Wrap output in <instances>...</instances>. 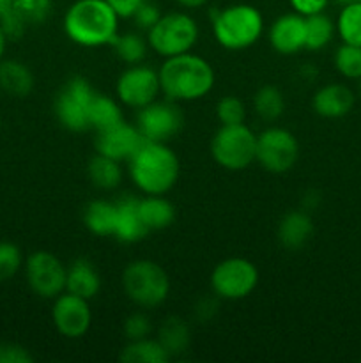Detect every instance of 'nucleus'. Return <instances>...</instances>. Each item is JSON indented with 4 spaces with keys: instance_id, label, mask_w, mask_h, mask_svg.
I'll return each mask as SVG.
<instances>
[{
    "instance_id": "4",
    "label": "nucleus",
    "mask_w": 361,
    "mask_h": 363,
    "mask_svg": "<svg viewBox=\"0 0 361 363\" xmlns=\"http://www.w3.org/2000/svg\"><path fill=\"white\" fill-rule=\"evenodd\" d=\"M264 30V20L257 7L234 4L212 13V34L227 50H244L255 45Z\"/></svg>"
},
{
    "instance_id": "6",
    "label": "nucleus",
    "mask_w": 361,
    "mask_h": 363,
    "mask_svg": "<svg viewBox=\"0 0 361 363\" xmlns=\"http://www.w3.org/2000/svg\"><path fill=\"white\" fill-rule=\"evenodd\" d=\"M198 41V25L190 14L168 13L161 14L154 27L147 30V43L158 55L176 57L193 50Z\"/></svg>"
},
{
    "instance_id": "34",
    "label": "nucleus",
    "mask_w": 361,
    "mask_h": 363,
    "mask_svg": "<svg viewBox=\"0 0 361 363\" xmlns=\"http://www.w3.org/2000/svg\"><path fill=\"white\" fill-rule=\"evenodd\" d=\"M23 255L20 247L9 241H0V282H7L20 272Z\"/></svg>"
},
{
    "instance_id": "43",
    "label": "nucleus",
    "mask_w": 361,
    "mask_h": 363,
    "mask_svg": "<svg viewBox=\"0 0 361 363\" xmlns=\"http://www.w3.org/2000/svg\"><path fill=\"white\" fill-rule=\"evenodd\" d=\"M6 46H7V35L6 32H4L2 25H0V62H2L4 53H6Z\"/></svg>"
},
{
    "instance_id": "31",
    "label": "nucleus",
    "mask_w": 361,
    "mask_h": 363,
    "mask_svg": "<svg viewBox=\"0 0 361 363\" xmlns=\"http://www.w3.org/2000/svg\"><path fill=\"white\" fill-rule=\"evenodd\" d=\"M147 45L149 43H145V39L137 32L119 34L112 43L113 52L119 57V60H122L124 64H130V66L142 64V60L147 55Z\"/></svg>"
},
{
    "instance_id": "47",
    "label": "nucleus",
    "mask_w": 361,
    "mask_h": 363,
    "mask_svg": "<svg viewBox=\"0 0 361 363\" xmlns=\"http://www.w3.org/2000/svg\"><path fill=\"white\" fill-rule=\"evenodd\" d=\"M360 91H361V78H360Z\"/></svg>"
},
{
    "instance_id": "11",
    "label": "nucleus",
    "mask_w": 361,
    "mask_h": 363,
    "mask_svg": "<svg viewBox=\"0 0 361 363\" xmlns=\"http://www.w3.org/2000/svg\"><path fill=\"white\" fill-rule=\"evenodd\" d=\"M25 275L30 289L46 300H55L66 291L67 268L50 252L39 250L28 255L25 262Z\"/></svg>"
},
{
    "instance_id": "7",
    "label": "nucleus",
    "mask_w": 361,
    "mask_h": 363,
    "mask_svg": "<svg viewBox=\"0 0 361 363\" xmlns=\"http://www.w3.org/2000/svg\"><path fill=\"white\" fill-rule=\"evenodd\" d=\"M211 155L227 170L248 169L257 158V135L244 123L219 126L212 137Z\"/></svg>"
},
{
    "instance_id": "41",
    "label": "nucleus",
    "mask_w": 361,
    "mask_h": 363,
    "mask_svg": "<svg viewBox=\"0 0 361 363\" xmlns=\"http://www.w3.org/2000/svg\"><path fill=\"white\" fill-rule=\"evenodd\" d=\"M216 308H218V303H216L212 298H204V300L198 301L197 308H195V314H197V318L202 319V321H209V319L214 315Z\"/></svg>"
},
{
    "instance_id": "36",
    "label": "nucleus",
    "mask_w": 361,
    "mask_h": 363,
    "mask_svg": "<svg viewBox=\"0 0 361 363\" xmlns=\"http://www.w3.org/2000/svg\"><path fill=\"white\" fill-rule=\"evenodd\" d=\"M152 332V325H151V319L147 318L145 314L142 312H134L131 314L130 318L126 319L124 323V335L126 339L130 340H140V339H147Z\"/></svg>"
},
{
    "instance_id": "42",
    "label": "nucleus",
    "mask_w": 361,
    "mask_h": 363,
    "mask_svg": "<svg viewBox=\"0 0 361 363\" xmlns=\"http://www.w3.org/2000/svg\"><path fill=\"white\" fill-rule=\"evenodd\" d=\"M176 2H179L183 7H188V9H197V7L204 6L207 0H176Z\"/></svg>"
},
{
    "instance_id": "14",
    "label": "nucleus",
    "mask_w": 361,
    "mask_h": 363,
    "mask_svg": "<svg viewBox=\"0 0 361 363\" xmlns=\"http://www.w3.org/2000/svg\"><path fill=\"white\" fill-rule=\"evenodd\" d=\"M52 318L60 335L67 339H80L88 332L92 323L88 300L64 291L60 296L55 298Z\"/></svg>"
},
{
    "instance_id": "32",
    "label": "nucleus",
    "mask_w": 361,
    "mask_h": 363,
    "mask_svg": "<svg viewBox=\"0 0 361 363\" xmlns=\"http://www.w3.org/2000/svg\"><path fill=\"white\" fill-rule=\"evenodd\" d=\"M336 71L342 74L343 78L349 80H360L361 78V46L347 45L342 43L338 50L335 52L333 57Z\"/></svg>"
},
{
    "instance_id": "37",
    "label": "nucleus",
    "mask_w": 361,
    "mask_h": 363,
    "mask_svg": "<svg viewBox=\"0 0 361 363\" xmlns=\"http://www.w3.org/2000/svg\"><path fill=\"white\" fill-rule=\"evenodd\" d=\"M131 18L134 20V23H137L138 28H142V30H151V28L156 25V21L161 18V13H159L156 4H151L145 0V2L134 11V14Z\"/></svg>"
},
{
    "instance_id": "26",
    "label": "nucleus",
    "mask_w": 361,
    "mask_h": 363,
    "mask_svg": "<svg viewBox=\"0 0 361 363\" xmlns=\"http://www.w3.org/2000/svg\"><path fill=\"white\" fill-rule=\"evenodd\" d=\"M158 340L165 347L168 357H177L190 347V328L183 319L172 315V318L163 321L158 333Z\"/></svg>"
},
{
    "instance_id": "5",
    "label": "nucleus",
    "mask_w": 361,
    "mask_h": 363,
    "mask_svg": "<svg viewBox=\"0 0 361 363\" xmlns=\"http://www.w3.org/2000/svg\"><path fill=\"white\" fill-rule=\"evenodd\" d=\"M122 287L134 305L142 308H156L168 298L170 279L158 262L138 259L124 269Z\"/></svg>"
},
{
    "instance_id": "16",
    "label": "nucleus",
    "mask_w": 361,
    "mask_h": 363,
    "mask_svg": "<svg viewBox=\"0 0 361 363\" xmlns=\"http://www.w3.org/2000/svg\"><path fill=\"white\" fill-rule=\"evenodd\" d=\"M306 21L297 13H287L276 18L269 28V43L282 55H294L304 50Z\"/></svg>"
},
{
    "instance_id": "23",
    "label": "nucleus",
    "mask_w": 361,
    "mask_h": 363,
    "mask_svg": "<svg viewBox=\"0 0 361 363\" xmlns=\"http://www.w3.org/2000/svg\"><path fill=\"white\" fill-rule=\"evenodd\" d=\"M85 227L96 236H113L117 222V202L98 201L88 202L84 211Z\"/></svg>"
},
{
    "instance_id": "13",
    "label": "nucleus",
    "mask_w": 361,
    "mask_h": 363,
    "mask_svg": "<svg viewBox=\"0 0 361 363\" xmlns=\"http://www.w3.org/2000/svg\"><path fill=\"white\" fill-rule=\"evenodd\" d=\"M183 112L176 101H152L151 105L138 110L137 128L144 140L149 142H166L176 137L183 128Z\"/></svg>"
},
{
    "instance_id": "22",
    "label": "nucleus",
    "mask_w": 361,
    "mask_h": 363,
    "mask_svg": "<svg viewBox=\"0 0 361 363\" xmlns=\"http://www.w3.org/2000/svg\"><path fill=\"white\" fill-rule=\"evenodd\" d=\"M34 89V74L20 60H4L0 62V91L14 98L28 96Z\"/></svg>"
},
{
    "instance_id": "44",
    "label": "nucleus",
    "mask_w": 361,
    "mask_h": 363,
    "mask_svg": "<svg viewBox=\"0 0 361 363\" xmlns=\"http://www.w3.org/2000/svg\"><path fill=\"white\" fill-rule=\"evenodd\" d=\"M14 0H0V16H2L4 13H7V11L13 7Z\"/></svg>"
},
{
    "instance_id": "35",
    "label": "nucleus",
    "mask_w": 361,
    "mask_h": 363,
    "mask_svg": "<svg viewBox=\"0 0 361 363\" xmlns=\"http://www.w3.org/2000/svg\"><path fill=\"white\" fill-rule=\"evenodd\" d=\"M13 9L23 18L25 23H39L50 11V0H14Z\"/></svg>"
},
{
    "instance_id": "1",
    "label": "nucleus",
    "mask_w": 361,
    "mask_h": 363,
    "mask_svg": "<svg viewBox=\"0 0 361 363\" xmlns=\"http://www.w3.org/2000/svg\"><path fill=\"white\" fill-rule=\"evenodd\" d=\"M158 74L161 92L176 103L205 98L216 82L211 64L191 52L165 59Z\"/></svg>"
},
{
    "instance_id": "3",
    "label": "nucleus",
    "mask_w": 361,
    "mask_h": 363,
    "mask_svg": "<svg viewBox=\"0 0 361 363\" xmlns=\"http://www.w3.org/2000/svg\"><path fill=\"white\" fill-rule=\"evenodd\" d=\"M127 170L134 186L145 195H165L179 179L180 163L165 142L144 140L127 160Z\"/></svg>"
},
{
    "instance_id": "27",
    "label": "nucleus",
    "mask_w": 361,
    "mask_h": 363,
    "mask_svg": "<svg viewBox=\"0 0 361 363\" xmlns=\"http://www.w3.org/2000/svg\"><path fill=\"white\" fill-rule=\"evenodd\" d=\"M120 360L124 363H165L170 360V357L158 339L152 340L147 337L131 340L120 353Z\"/></svg>"
},
{
    "instance_id": "8",
    "label": "nucleus",
    "mask_w": 361,
    "mask_h": 363,
    "mask_svg": "<svg viewBox=\"0 0 361 363\" xmlns=\"http://www.w3.org/2000/svg\"><path fill=\"white\" fill-rule=\"evenodd\" d=\"M258 284L255 264L243 257H230L219 262L211 275V287L223 300H243L250 296Z\"/></svg>"
},
{
    "instance_id": "38",
    "label": "nucleus",
    "mask_w": 361,
    "mask_h": 363,
    "mask_svg": "<svg viewBox=\"0 0 361 363\" xmlns=\"http://www.w3.org/2000/svg\"><path fill=\"white\" fill-rule=\"evenodd\" d=\"M32 357L27 350L11 344H0V363H30Z\"/></svg>"
},
{
    "instance_id": "20",
    "label": "nucleus",
    "mask_w": 361,
    "mask_h": 363,
    "mask_svg": "<svg viewBox=\"0 0 361 363\" xmlns=\"http://www.w3.org/2000/svg\"><path fill=\"white\" fill-rule=\"evenodd\" d=\"M314 234V222L304 211H290L278 225V240L289 250H299Z\"/></svg>"
},
{
    "instance_id": "18",
    "label": "nucleus",
    "mask_w": 361,
    "mask_h": 363,
    "mask_svg": "<svg viewBox=\"0 0 361 363\" xmlns=\"http://www.w3.org/2000/svg\"><path fill=\"white\" fill-rule=\"evenodd\" d=\"M149 234L138 211L137 197H124L117 202V222L113 238L120 243H137Z\"/></svg>"
},
{
    "instance_id": "19",
    "label": "nucleus",
    "mask_w": 361,
    "mask_h": 363,
    "mask_svg": "<svg viewBox=\"0 0 361 363\" xmlns=\"http://www.w3.org/2000/svg\"><path fill=\"white\" fill-rule=\"evenodd\" d=\"M101 289V279H99L98 269L94 268L87 259H76L73 264L67 268L66 291L76 296L92 300Z\"/></svg>"
},
{
    "instance_id": "40",
    "label": "nucleus",
    "mask_w": 361,
    "mask_h": 363,
    "mask_svg": "<svg viewBox=\"0 0 361 363\" xmlns=\"http://www.w3.org/2000/svg\"><path fill=\"white\" fill-rule=\"evenodd\" d=\"M106 2L113 7L119 18H131L145 0H106Z\"/></svg>"
},
{
    "instance_id": "46",
    "label": "nucleus",
    "mask_w": 361,
    "mask_h": 363,
    "mask_svg": "<svg viewBox=\"0 0 361 363\" xmlns=\"http://www.w3.org/2000/svg\"><path fill=\"white\" fill-rule=\"evenodd\" d=\"M0 130H2V113H0Z\"/></svg>"
},
{
    "instance_id": "29",
    "label": "nucleus",
    "mask_w": 361,
    "mask_h": 363,
    "mask_svg": "<svg viewBox=\"0 0 361 363\" xmlns=\"http://www.w3.org/2000/svg\"><path fill=\"white\" fill-rule=\"evenodd\" d=\"M255 113L265 123L280 119L285 110V99H283L282 91L275 85H264L255 92L253 98Z\"/></svg>"
},
{
    "instance_id": "10",
    "label": "nucleus",
    "mask_w": 361,
    "mask_h": 363,
    "mask_svg": "<svg viewBox=\"0 0 361 363\" xmlns=\"http://www.w3.org/2000/svg\"><path fill=\"white\" fill-rule=\"evenodd\" d=\"M96 91L85 78H71L55 99V116L59 123L69 131H87L88 106Z\"/></svg>"
},
{
    "instance_id": "39",
    "label": "nucleus",
    "mask_w": 361,
    "mask_h": 363,
    "mask_svg": "<svg viewBox=\"0 0 361 363\" xmlns=\"http://www.w3.org/2000/svg\"><path fill=\"white\" fill-rule=\"evenodd\" d=\"M329 0H290V6H292L294 13L301 14V16H311V14L324 13V9L328 7Z\"/></svg>"
},
{
    "instance_id": "24",
    "label": "nucleus",
    "mask_w": 361,
    "mask_h": 363,
    "mask_svg": "<svg viewBox=\"0 0 361 363\" xmlns=\"http://www.w3.org/2000/svg\"><path fill=\"white\" fill-rule=\"evenodd\" d=\"M120 121H124V117L119 103L113 98H110V96L96 91L91 106H88V128L101 131L120 123Z\"/></svg>"
},
{
    "instance_id": "15",
    "label": "nucleus",
    "mask_w": 361,
    "mask_h": 363,
    "mask_svg": "<svg viewBox=\"0 0 361 363\" xmlns=\"http://www.w3.org/2000/svg\"><path fill=\"white\" fill-rule=\"evenodd\" d=\"M96 133V152L117 162H127L144 144V137L138 131L137 124H130L126 121H120Z\"/></svg>"
},
{
    "instance_id": "28",
    "label": "nucleus",
    "mask_w": 361,
    "mask_h": 363,
    "mask_svg": "<svg viewBox=\"0 0 361 363\" xmlns=\"http://www.w3.org/2000/svg\"><path fill=\"white\" fill-rule=\"evenodd\" d=\"M306 21V41H304V50L310 52H319L326 48L333 41L336 32V23L324 13L311 14L304 18Z\"/></svg>"
},
{
    "instance_id": "25",
    "label": "nucleus",
    "mask_w": 361,
    "mask_h": 363,
    "mask_svg": "<svg viewBox=\"0 0 361 363\" xmlns=\"http://www.w3.org/2000/svg\"><path fill=\"white\" fill-rule=\"evenodd\" d=\"M87 174L91 183L99 190H113L122 181V167L117 160L108 158L96 152L94 158L88 162Z\"/></svg>"
},
{
    "instance_id": "9",
    "label": "nucleus",
    "mask_w": 361,
    "mask_h": 363,
    "mask_svg": "<svg viewBox=\"0 0 361 363\" xmlns=\"http://www.w3.org/2000/svg\"><path fill=\"white\" fill-rule=\"evenodd\" d=\"M299 158L297 138L285 128L273 126L257 135V158L265 170L283 174L292 169Z\"/></svg>"
},
{
    "instance_id": "21",
    "label": "nucleus",
    "mask_w": 361,
    "mask_h": 363,
    "mask_svg": "<svg viewBox=\"0 0 361 363\" xmlns=\"http://www.w3.org/2000/svg\"><path fill=\"white\" fill-rule=\"evenodd\" d=\"M138 211L149 233L166 229L176 220V208L165 195H145L138 199Z\"/></svg>"
},
{
    "instance_id": "12",
    "label": "nucleus",
    "mask_w": 361,
    "mask_h": 363,
    "mask_svg": "<svg viewBox=\"0 0 361 363\" xmlns=\"http://www.w3.org/2000/svg\"><path fill=\"white\" fill-rule=\"evenodd\" d=\"M115 92L122 105L137 110L144 108L156 101L161 92L158 71L144 64L130 66L120 73L115 84Z\"/></svg>"
},
{
    "instance_id": "17",
    "label": "nucleus",
    "mask_w": 361,
    "mask_h": 363,
    "mask_svg": "<svg viewBox=\"0 0 361 363\" xmlns=\"http://www.w3.org/2000/svg\"><path fill=\"white\" fill-rule=\"evenodd\" d=\"M354 92L343 84H328L319 89L311 99L315 113L324 119H340L353 110Z\"/></svg>"
},
{
    "instance_id": "33",
    "label": "nucleus",
    "mask_w": 361,
    "mask_h": 363,
    "mask_svg": "<svg viewBox=\"0 0 361 363\" xmlns=\"http://www.w3.org/2000/svg\"><path fill=\"white\" fill-rule=\"evenodd\" d=\"M216 117L222 126L241 124L246 119V106L236 96H225L216 103Z\"/></svg>"
},
{
    "instance_id": "30",
    "label": "nucleus",
    "mask_w": 361,
    "mask_h": 363,
    "mask_svg": "<svg viewBox=\"0 0 361 363\" xmlns=\"http://www.w3.org/2000/svg\"><path fill=\"white\" fill-rule=\"evenodd\" d=\"M336 32L342 43L361 46V2L345 4L336 18Z\"/></svg>"
},
{
    "instance_id": "45",
    "label": "nucleus",
    "mask_w": 361,
    "mask_h": 363,
    "mask_svg": "<svg viewBox=\"0 0 361 363\" xmlns=\"http://www.w3.org/2000/svg\"><path fill=\"white\" fill-rule=\"evenodd\" d=\"M338 4H342V6H345V4H350V2H361V0H336Z\"/></svg>"
},
{
    "instance_id": "2",
    "label": "nucleus",
    "mask_w": 361,
    "mask_h": 363,
    "mask_svg": "<svg viewBox=\"0 0 361 363\" xmlns=\"http://www.w3.org/2000/svg\"><path fill=\"white\" fill-rule=\"evenodd\" d=\"M119 20L106 0H76L64 16V32L76 45L99 48L119 35Z\"/></svg>"
}]
</instances>
